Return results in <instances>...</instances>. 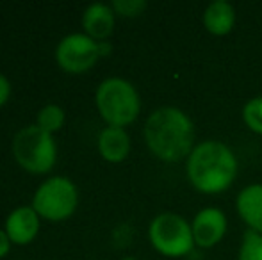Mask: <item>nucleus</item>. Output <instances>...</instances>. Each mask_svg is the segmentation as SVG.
Masks as SVG:
<instances>
[{
    "instance_id": "12",
    "label": "nucleus",
    "mask_w": 262,
    "mask_h": 260,
    "mask_svg": "<svg viewBox=\"0 0 262 260\" xmlns=\"http://www.w3.org/2000/svg\"><path fill=\"white\" fill-rule=\"evenodd\" d=\"M235 210L248 230L262 233V184H250L235 196Z\"/></svg>"
},
{
    "instance_id": "9",
    "label": "nucleus",
    "mask_w": 262,
    "mask_h": 260,
    "mask_svg": "<svg viewBox=\"0 0 262 260\" xmlns=\"http://www.w3.org/2000/svg\"><path fill=\"white\" fill-rule=\"evenodd\" d=\"M39 228H41V218L31 205H21L11 210L4 223V230L11 244H16V246L31 244L38 237Z\"/></svg>"
},
{
    "instance_id": "15",
    "label": "nucleus",
    "mask_w": 262,
    "mask_h": 260,
    "mask_svg": "<svg viewBox=\"0 0 262 260\" xmlns=\"http://www.w3.org/2000/svg\"><path fill=\"white\" fill-rule=\"evenodd\" d=\"M243 123L246 129L257 135H262V97H253L243 105Z\"/></svg>"
},
{
    "instance_id": "17",
    "label": "nucleus",
    "mask_w": 262,
    "mask_h": 260,
    "mask_svg": "<svg viewBox=\"0 0 262 260\" xmlns=\"http://www.w3.org/2000/svg\"><path fill=\"white\" fill-rule=\"evenodd\" d=\"M111 7L114 9L116 16L138 18L145 13L148 4L145 0H114V2H111Z\"/></svg>"
},
{
    "instance_id": "18",
    "label": "nucleus",
    "mask_w": 262,
    "mask_h": 260,
    "mask_svg": "<svg viewBox=\"0 0 262 260\" xmlns=\"http://www.w3.org/2000/svg\"><path fill=\"white\" fill-rule=\"evenodd\" d=\"M11 91H13V86H11V80L7 79L4 73H0V107L9 102L11 98Z\"/></svg>"
},
{
    "instance_id": "20",
    "label": "nucleus",
    "mask_w": 262,
    "mask_h": 260,
    "mask_svg": "<svg viewBox=\"0 0 262 260\" xmlns=\"http://www.w3.org/2000/svg\"><path fill=\"white\" fill-rule=\"evenodd\" d=\"M98 50H100V57H107L113 52V45L109 41H100L98 43Z\"/></svg>"
},
{
    "instance_id": "10",
    "label": "nucleus",
    "mask_w": 262,
    "mask_h": 260,
    "mask_svg": "<svg viewBox=\"0 0 262 260\" xmlns=\"http://www.w3.org/2000/svg\"><path fill=\"white\" fill-rule=\"evenodd\" d=\"M80 25H82V32L91 39L98 43L109 41L114 32V25H116V13L111 7V4H90L80 16Z\"/></svg>"
},
{
    "instance_id": "14",
    "label": "nucleus",
    "mask_w": 262,
    "mask_h": 260,
    "mask_svg": "<svg viewBox=\"0 0 262 260\" xmlns=\"http://www.w3.org/2000/svg\"><path fill=\"white\" fill-rule=\"evenodd\" d=\"M66 123V112L61 105L57 104H47L36 114V125L41 130L49 132V134H55L64 127Z\"/></svg>"
},
{
    "instance_id": "2",
    "label": "nucleus",
    "mask_w": 262,
    "mask_h": 260,
    "mask_svg": "<svg viewBox=\"0 0 262 260\" xmlns=\"http://www.w3.org/2000/svg\"><path fill=\"white\" fill-rule=\"evenodd\" d=\"M239 162L228 145L217 139L196 143L186 159L189 184L202 195H221L235 182Z\"/></svg>"
},
{
    "instance_id": "6",
    "label": "nucleus",
    "mask_w": 262,
    "mask_h": 260,
    "mask_svg": "<svg viewBox=\"0 0 262 260\" xmlns=\"http://www.w3.org/2000/svg\"><path fill=\"white\" fill-rule=\"evenodd\" d=\"M31 207L47 221H64L75 214L79 207V189L62 175H54L39 184L32 195Z\"/></svg>"
},
{
    "instance_id": "11",
    "label": "nucleus",
    "mask_w": 262,
    "mask_h": 260,
    "mask_svg": "<svg viewBox=\"0 0 262 260\" xmlns=\"http://www.w3.org/2000/svg\"><path fill=\"white\" fill-rule=\"evenodd\" d=\"M130 135L121 127H107L100 130L97 137V150L105 162L120 164L130 155Z\"/></svg>"
},
{
    "instance_id": "13",
    "label": "nucleus",
    "mask_w": 262,
    "mask_h": 260,
    "mask_svg": "<svg viewBox=\"0 0 262 260\" xmlns=\"http://www.w3.org/2000/svg\"><path fill=\"white\" fill-rule=\"evenodd\" d=\"M235 7L227 0H214L204 9L202 23L212 36H227L235 27Z\"/></svg>"
},
{
    "instance_id": "5",
    "label": "nucleus",
    "mask_w": 262,
    "mask_h": 260,
    "mask_svg": "<svg viewBox=\"0 0 262 260\" xmlns=\"http://www.w3.org/2000/svg\"><path fill=\"white\" fill-rule=\"evenodd\" d=\"M148 241L166 258H182L194 248L191 223L177 212H161L150 221Z\"/></svg>"
},
{
    "instance_id": "8",
    "label": "nucleus",
    "mask_w": 262,
    "mask_h": 260,
    "mask_svg": "<svg viewBox=\"0 0 262 260\" xmlns=\"http://www.w3.org/2000/svg\"><path fill=\"white\" fill-rule=\"evenodd\" d=\"M194 246L202 250H210L225 239L228 230V219L221 208L204 207L194 214L191 221Z\"/></svg>"
},
{
    "instance_id": "16",
    "label": "nucleus",
    "mask_w": 262,
    "mask_h": 260,
    "mask_svg": "<svg viewBox=\"0 0 262 260\" xmlns=\"http://www.w3.org/2000/svg\"><path fill=\"white\" fill-rule=\"evenodd\" d=\"M237 260H262V233L246 230L243 233Z\"/></svg>"
},
{
    "instance_id": "7",
    "label": "nucleus",
    "mask_w": 262,
    "mask_h": 260,
    "mask_svg": "<svg viewBox=\"0 0 262 260\" xmlns=\"http://www.w3.org/2000/svg\"><path fill=\"white\" fill-rule=\"evenodd\" d=\"M98 59H102L98 41L91 39L84 32H72L61 38L55 46V63L70 75L88 73L98 63Z\"/></svg>"
},
{
    "instance_id": "21",
    "label": "nucleus",
    "mask_w": 262,
    "mask_h": 260,
    "mask_svg": "<svg viewBox=\"0 0 262 260\" xmlns=\"http://www.w3.org/2000/svg\"><path fill=\"white\" fill-rule=\"evenodd\" d=\"M121 260H138V258H136V257H123Z\"/></svg>"
},
{
    "instance_id": "1",
    "label": "nucleus",
    "mask_w": 262,
    "mask_h": 260,
    "mask_svg": "<svg viewBox=\"0 0 262 260\" xmlns=\"http://www.w3.org/2000/svg\"><path fill=\"white\" fill-rule=\"evenodd\" d=\"M145 145L161 162H180L196 146L194 123L186 111L162 105L148 114L143 127Z\"/></svg>"
},
{
    "instance_id": "4",
    "label": "nucleus",
    "mask_w": 262,
    "mask_h": 260,
    "mask_svg": "<svg viewBox=\"0 0 262 260\" xmlns=\"http://www.w3.org/2000/svg\"><path fill=\"white\" fill-rule=\"evenodd\" d=\"M11 153L24 171L31 175H47L57 162V143L52 134L32 123L14 134Z\"/></svg>"
},
{
    "instance_id": "3",
    "label": "nucleus",
    "mask_w": 262,
    "mask_h": 260,
    "mask_svg": "<svg viewBox=\"0 0 262 260\" xmlns=\"http://www.w3.org/2000/svg\"><path fill=\"white\" fill-rule=\"evenodd\" d=\"M95 105L107 127L132 125L141 112V97L136 86L121 77H109L95 91Z\"/></svg>"
},
{
    "instance_id": "19",
    "label": "nucleus",
    "mask_w": 262,
    "mask_h": 260,
    "mask_svg": "<svg viewBox=\"0 0 262 260\" xmlns=\"http://www.w3.org/2000/svg\"><path fill=\"white\" fill-rule=\"evenodd\" d=\"M9 251H11V241H9V237H7L6 230L0 228V260L6 257Z\"/></svg>"
}]
</instances>
